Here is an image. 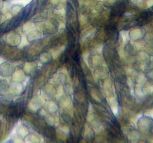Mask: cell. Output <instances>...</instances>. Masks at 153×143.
Segmentation results:
<instances>
[{
    "instance_id": "5",
    "label": "cell",
    "mask_w": 153,
    "mask_h": 143,
    "mask_svg": "<svg viewBox=\"0 0 153 143\" xmlns=\"http://www.w3.org/2000/svg\"><path fill=\"white\" fill-rule=\"evenodd\" d=\"M136 93H137V95H138V96H143V91L142 90L141 88H137L136 89Z\"/></svg>"
},
{
    "instance_id": "10",
    "label": "cell",
    "mask_w": 153,
    "mask_h": 143,
    "mask_svg": "<svg viewBox=\"0 0 153 143\" xmlns=\"http://www.w3.org/2000/svg\"><path fill=\"white\" fill-rule=\"evenodd\" d=\"M60 1V0H52V2L53 3V4H57V3H58Z\"/></svg>"
},
{
    "instance_id": "6",
    "label": "cell",
    "mask_w": 153,
    "mask_h": 143,
    "mask_svg": "<svg viewBox=\"0 0 153 143\" xmlns=\"http://www.w3.org/2000/svg\"><path fill=\"white\" fill-rule=\"evenodd\" d=\"M146 5L148 7H150L153 6V0H147L146 1Z\"/></svg>"
},
{
    "instance_id": "3",
    "label": "cell",
    "mask_w": 153,
    "mask_h": 143,
    "mask_svg": "<svg viewBox=\"0 0 153 143\" xmlns=\"http://www.w3.org/2000/svg\"><path fill=\"white\" fill-rule=\"evenodd\" d=\"M21 10V7L19 5H14L13 7V8H12V12H13L14 14H16V13H17L18 12L20 11Z\"/></svg>"
},
{
    "instance_id": "4",
    "label": "cell",
    "mask_w": 153,
    "mask_h": 143,
    "mask_svg": "<svg viewBox=\"0 0 153 143\" xmlns=\"http://www.w3.org/2000/svg\"><path fill=\"white\" fill-rule=\"evenodd\" d=\"M145 80H146V78H145V76L143 75V74H141L140 76H139L138 82L140 83V84H142V83L145 81Z\"/></svg>"
},
{
    "instance_id": "7",
    "label": "cell",
    "mask_w": 153,
    "mask_h": 143,
    "mask_svg": "<svg viewBox=\"0 0 153 143\" xmlns=\"http://www.w3.org/2000/svg\"><path fill=\"white\" fill-rule=\"evenodd\" d=\"M130 1H131V2L134 3V4H139V3L141 2L143 0H130Z\"/></svg>"
},
{
    "instance_id": "9",
    "label": "cell",
    "mask_w": 153,
    "mask_h": 143,
    "mask_svg": "<svg viewBox=\"0 0 153 143\" xmlns=\"http://www.w3.org/2000/svg\"><path fill=\"white\" fill-rule=\"evenodd\" d=\"M148 116H149V117H150L152 119H153V110H150V111L149 112V114H148Z\"/></svg>"
},
{
    "instance_id": "2",
    "label": "cell",
    "mask_w": 153,
    "mask_h": 143,
    "mask_svg": "<svg viewBox=\"0 0 153 143\" xmlns=\"http://www.w3.org/2000/svg\"><path fill=\"white\" fill-rule=\"evenodd\" d=\"M143 34H144V31H143V29H134V31H132L131 32V38L132 40H138V39H140L141 37H143Z\"/></svg>"
},
{
    "instance_id": "1",
    "label": "cell",
    "mask_w": 153,
    "mask_h": 143,
    "mask_svg": "<svg viewBox=\"0 0 153 143\" xmlns=\"http://www.w3.org/2000/svg\"><path fill=\"white\" fill-rule=\"evenodd\" d=\"M152 124V122L150 117L149 119H141V120H140V122H139L140 130L143 131H146L150 129Z\"/></svg>"
},
{
    "instance_id": "8",
    "label": "cell",
    "mask_w": 153,
    "mask_h": 143,
    "mask_svg": "<svg viewBox=\"0 0 153 143\" xmlns=\"http://www.w3.org/2000/svg\"><path fill=\"white\" fill-rule=\"evenodd\" d=\"M148 77H149V78L153 79V70H152V71H150L148 73Z\"/></svg>"
}]
</instances>
